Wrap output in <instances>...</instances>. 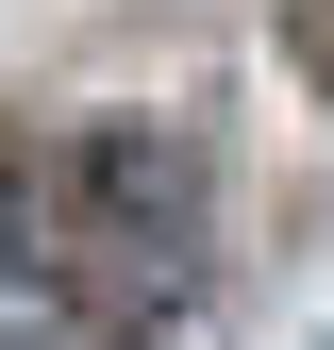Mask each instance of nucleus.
I'll list each match as a JSON object with an SVG mask.
<instances>
[{
    "instance_id": "1",
    "label": "nucleus",
    "mask_w": 334,
    "mask_h": 350,
    "mask_svg": "<svg viewBox=\"0 0 334 350\" xmlns=\"http://www.w3.org/2000/svg\"><path fill=\"white\" fill-rule=\"evenodd\" d=\"M218 267V167L184 117H84L0 167V350H134Z\"/></svg>"
},
{
    "instance_id": "2",
    "label": "nucleus",
    "mask_w": 334,
    "mask_h": 350,
    "mask_svg": "<svg viewBox=\"0 0 334 350\" xmlns=\"http://www.w3.org/2000/svg\"><path fill=\"white\" fill-rule=\"evenodd\" d=\"M284 33H318V67H334V0H284Z\"/></svg>"
}]
</instances>
